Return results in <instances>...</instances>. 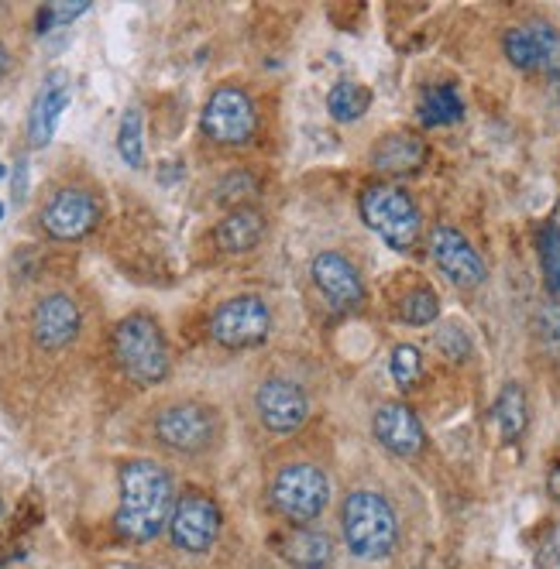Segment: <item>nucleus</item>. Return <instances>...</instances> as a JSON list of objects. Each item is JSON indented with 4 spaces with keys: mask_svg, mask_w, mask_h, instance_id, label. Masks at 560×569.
Returning <instances> with one entry per match:
<instances>
[{
    "mask_svg": "<svg viewBox=\"0 0 560 569\" xmlns=\"http://www.w3.org/2000/svg\"><path fill=\"white\" fill-rule=\"evenodd\" d=\"M361 217L395 251H409L419 237V209L400 185H368L361 193Z\"/></svg>",
    "mask_w": 560,
    "mask_h": 569,
    "instance_id": "4",
    "label": "nucleus"
},
{
    "mask_svg": "<svg viewBox=\"0 0 560 569\" xmlns=\"http://www.w3.org/2000/svg\"><path fill=\"white\" fill-rule=\"evenodd\" d=\"M547 491H550L553 501H560V463L550 470V477H547Z\"/></svg>",
    "mask_w": 560,
    "mask_h": 569,
    "instance_id": "32",
    "label": "nucleus"
},
{
    "mask_svg": "<svg viewBox=\"0 0 560 569\" xmlns=\"http://www.w3.org/2000/svg\"><path fill=\"white\" fill-rule=\"evenodd\" d=\"M547 559H553V562H560V525L550 532V538H547Z\"/></svg>",
    "mask_w": 560,
    "mask_h": 569,
    "instance_id": "31",
    "label": "nucleus"
},
{
    "mask_svg": "<svg viewBox=\"0 0 560 569\" xmlns=\"http://www.w3.org/2000/svg\"><path fill=\"white\" fill-rule=\"evenodd\" d=\"M172 514V481L152 460H131L121 467V505L114 525L131 542H152Z\"/></svg>",
    "mask_w": 560,
    "mask_h": 569,
    "instance_id": "1",
    "label": "nucleus"
},
{
    "mask_svg": "<svg viewBox=\"0 0 560 569\" xmlns=\"http://www.w3.org/2000/svg\"><path fill=\"white\" fill-rule=\"evenodd\" d=\"M344 538L352 545V553L361 559H385L392 556L395 542H400V525L382 494L355 491L347 494L344 511H341Z\"/></svg>",
    "mask_w": 560,
    "mask_h": 569,
    "instance_id": "2",
    "label": "nucleus"
},
{
    "mask_svg": "<svg viewBox=\"0 0 560 569\" xmlns=\"http://www.w3.org/2000/svg\"><path fill=\"white\" fill-rule=\"evenodd\" d=\"M529 32L536 38V52H540V69L560 73V35L547 25V21H533Z\"/></svg>",
    "mask_w": 560,
    "mask_h": 569,
    "instance_id": "28",
    "label": "nucleus"
},
{
    "mask_svg": "<svg viewBox=\"0 0 560 569\" xmlns=\"http://www.w3.org/2000/svg\"><path fill=\"white\" fill-rule=\"evenodd\" d=\"M419 374H424V358H419V350L409 347V343L395 347L392 350V377H395V385L413 388L419 382Z\"/></svg>",
    "mask_w": 560,
    "mask_h": 569,
    "instance_id": "27",
    "label": "nucleus"
},
{
    "mask_svg": "<svg viewBox=\"0 0 560 569\" xmlns=\"http://www.w3.org/2000/svg\"><path fill=\"white\" fill-rule=\"evenodd\" d=\"M371 165L385 175H413L427 165V145L424 137H416L409 131L389 134L379 141V148L371 152Z\"/></svg>",
    "mask_w": 560,
    "mask_h": 569,
    "instance_id": "17",
    "label": "nucleus"
},
{
    "mask_svg": "<svg viewBox=\"0 0 560 569\" xmlns=\"http://www.w3.org/2000/svg\"><path fill=\"white\" fill-rule=\"evenodd\" d=\"M169 532L182 553H206L221 535V511L203 494H182L172 511Z\"/></svg>",
    "mask_w": 560,
    "mask_h": 569,
    "instance_id": "9",
    "label": "nucleus"
},
{
    "mask_svg": "<svg viewBox=\"0 0 560 569\" xmlns=\"http://www.w3.org/2000/svg\"><path fill=\"white\" fill-rule=\"evenodd\" d=\"M203 131L217 145H245L254 134V107L238 86H221L203 107Z\"/></svg>",
    "mask_w": 560,
    "mask_h": 569,
    "instance_id": "8",
    "label": "nucleus"
},
{
    "mask_svg": "<svg viewBox=\"0 0 560 569\" xmlns=\"http://www.w3.org/2000/svg\"><path fill=\"white\" fill-rule=\"evenodd\" d=\"M0 220H4V206H0Z\"/></svg>",
    "mask_w": 560,
    "mask_h": 569,
    "instance_id": "34",
    "label": "nucleus"
},
{
    "mask_svg": "<svg viewBox=\"0 0 560 569\" xmlns=\"http://www.w3.org/2000/svg\"><path fill=\"white\" fill-rule=\"evenodd\" d=\"M90 4L86 0H73V4H49V14H52V25H69L73 17H80Z\"/></svg>",
    "mask_w": 560,
    "mask_h": 569,
    "instance_id": "30",
    "label": "nucleus"
},
{
    "mask_svg": "<svg viewBox=\"0 0 560 569\" xmlns=\"http://www.w3.org/2000/svg\"><path fill=\"white\" fill-rule=\"evenodd\" d=\"M269 329H272V316H269V305L259 295L227 299L214 313V319H210V334H214V340L230 350H248V347L265 343Z\"/></svg>",
    "mask_w": 560,
    "mask_h": 569,
    "instance_id": "6",
    "label": "nucleus"
},
{
    "mask_svg": "<svg viewBox=\"0 0 560 569\" xmlns=\"http://www.w3.org/2000/svg\"><path fill=\"white\" fill-rule=\"evenodd\" d=\"M0 508H4V505H0Z\"/></svg>",
    "mask_w": 560,
    "mask_h": 569,
    "instance_id": "36",
    "label": "nucleus"
},
{
    "mask_svg": "<svg viewBox=\"0 0 560 569\" xmlns=\"http://www.w3.org/2000/svg\"><path fill=\"white\" fill-rule=\"evenodd\" d=\"M80 305L56 292V295H45L38 305H35V316H32V337L38 347L45 350H62L76 340L80 334Z\"/></svg>",
    "mask_w": 560,
    "mask_h": 569,
    "instance_id": "13",
    "label": "nucleus"
},
{
    "mask_svg": "<svg viewBox=\"0 0 560 569\" xmlns=\"http://www.w3.org/2000/svg\"><path fill=\"white\" fill-rule=\"evenodd\" d=\"M430 254L437 261V268L448 275L451 281L464 284V289H475V284L485 281V265H481L478 251L464 241V233H457L454 227H448V223L433 227Z\"/></svg>",
    "mask_w": 560,
    "mask_h": 569,
    "instance_id": "11",
    "label": "nucleus"
},
{
    "mask_svg": "<svg viewBox=\"0 0 560 569\" xmlns=\"http://www.w3.org/2000/svg\"><path fill=\"white\" fill-rule=\"evenodd\" d=\"M278 553L293 569H323L331 562V538L317 529H289L278 538Z\"/></svg>",
    "mask_w": 560,
    "mask_h": 569,
    "instance_id": "18",
    "label": "nucleus"
},
{
    "mask_svg": "<svg viewBox=\"0 0 560 569\" xmlns=\"http://www.w3.org/2000/svg\"><path fill=\"white\" fill-rule=\"evenodd\" d=\"M118 152L128 165L134 169H142L145 165V145H142V110L131 107L121 121V131H118Z\"/></svg>",
    "mask_w": 560,
    "mask_h": 569,
    "instance_id": "23",
    "label": "nucleus"
},
{
    "mask_svg": "<svg viewBox=\"0 0 560 569\" xmlns=\"http://www.w3.org/2000/svg\"><path fill=\"white\" fill-rule=\"evenodd\" d=\"M8 69H11V56H8V49H0V80L8 76Z\"/></svg>",
    "mask_w": 560,
    "mask_h": 569,
    "instance_id": "33",
    "label": "nucleus"
},
{
    "mask_svg": "<svg viewBox=\"0 0 560 569\" xmlns=\"http://www.w3.org/2000/svg\"><path fill=\"white\" fill-rule=\"evenodd\" d=\"M496 422H499L505 443L523 436V429H526V395H523L520 385H505L502 388V395L496 401Z\"/></svg>",
    "mask_w": 560,
    "mask_h": 569,
    "instance_id": "22",
    "label": "nucleus"
},
{
    "mask_svg": "<svg viewBox=\"0 0 560 569\" xmlns=\"http://www.w3.org/2000/svg\"><path fill=\"white\" fill-rule=\"evenodd\" d=\"M368 107H371V93L361 83H337L331 89V97H326V110H331V117L341 124L358 121V117L368 113Z\"/></svg>",
    "mask_w": 560,
    "mask_h": 569,
    "instance_id": "21",
    "label": "nucleus"
},
{
    "mask_svg": "<svg viewBox=\"0 0 560 569\" xmlns=\"http://www.w3.org/2000/svg\"><path fill=\"white\" fill-rule=\"evenodd\" d=\"M265 237V217L259 209L241 206L235 213H227L217 227V247L227 254H245Z\"/></svg>",
    "mask_w": 560,
    "mask_h": 569,
    "instance_id": "19",
    "label": "nucleus"
},
{
    "mask_svg": "<svg viewBox=\"0 0 560 569\" xmlns=\"http://www.w3.org/2000/svg\"><path fill=\"white\" fill-rule=\"evenodd\" d=\"M540 337L550 347H560V302H550L540 310Z\"/></svg>",
    "mask_w": 560,
    "mask_h": 569,
    "instance_id": "29",
    "label": "nucleus"
},
{
    "mask_svg": "<svg viewBox=\"0 0 560 569\" xmlns=\"http://www.w3.org/2000/svg\"><path fill=\"white\" fill-rule=\"evenodd\" d=\"M272 501L286 521H313L326 508V501H331L326 473L313 463L283 467L272 484Z\"/></svg>",
    "mask_w": 560,
    "mask_h": 569,
    "instance_id": "5",
    "label": "nucleus"
},
{
    "mask_svg": "<svg viewBox=\"0 0 560 569\" xmlns=\"http://www.w3.org/2000/svg\"><path fill=\"white\" fill-rule=\"evenodd\" d=\"M100 220L97 199L83 189H59V193L45 203L41 209V227L56 241H80Z\"/></svg>",
    "mask_w": 560,
    "mask_h": 569,
    "instance_id": "10",
    "label": "nucleus"
},
{
    "mask_svg": "<svg viewBox=\"0 0 560 569\" xmlns=\"http://www.w3.org/2000/svg\"><path fill=\"white\" fill-rule=\"evenodd\" d=\"M0 175H4V165H0Z\"/></svg>",
    "mask_w": 560,
    "mask_h": 569,
    "instance_id": "35",
    "label": "nucleus"
},
{
    "mask_svg": "<svg viewBox=\"0 0 560 569\" xmlns=\"http://www.w3.org/2000/svg\"><path fill=\"white\" fill-rule=\"evenodd\" d=\"M310 271H313L317 289L331 299L337 310H352V305H358L365 299L361 275H358V268L344 254H337V251L317 254Z\"/></svg>",
    "mask_w": 560,
    "mask_h": 569,
    "instance_id": "14",
    "label": "nucleus"
},
{
    "mask_svg": "<svg viewBox=\"0 0 560 569\" xmlns=\"http://www.w3.org/2000/svg\"><path fill=\"white\" fill-rule=\"evenodd\" d=\"M419 121L427 128H443V124H454L461 121L464 113V104L457 97L454 86H430L424 97H419Z\"/></svg>",
    "mask_w": 560,
    "mask_h": 569,
    "instance_id": "20",
    "label": "nucleus"
},
{
    "mask_svg": "<svg viewBox=\"0 0 560 569\" xmlns=\"http://www.w3.org/2000/svg\"><path fill=\"white\" fill-rule=\"evenodd\" d=\"M114 358L138 385H158L169 374V347L152 316L134 313L114 329Z\"/></svg>",
    "mask_w": 560,
    "mask_h": 569,
    "instance_id": "3",
    "label": "nucleus"
},
{
    "mask_svg": "<svg viewBox=\"0 0 560 569\" xmlns=\"http://www.w3.org/2000/svg\"><path fill=\"white\" fill-rule=\"evenodd\" d=\"M254 409H259V419L272 433H296L310 415V401L299 391V385L272 377V382H265L259 395H254Z\"/></svg>",
    "mask_w": 560,
    "mask_h": 569,
    "instance_id": "12",
    "label": "nucleus"
},
{
    "mask_svg": "<svg viewBox=\"0 0 560 569\" xmlns=\"http://www.w3.org/2000/svg\"><path fill=\"white\" fill-rule=\"evenodd\" d=\"M437 313H440V299H437L430 289H413V292L400 302V316H403V323H409V326H427V323L437 319Z\"/></svg>",
    "mask_w": 560,
    "mask_h": 569,
    "instance_id": "26",
    "label": "nucleus"
},
{
    "mask_svg": "<svg viewBox=\"0 0 560 569\" xmlns=\"http://www.w3.org/2000/svg\"><path fill=\"white\" fill-rule=\"evenodd\" d=\"M217 419L200 401H176L155 415V436L176 453H203L214 443Z\"/></svg>",
    "mask_w": 560,
    "mask_h": 569,
    "instance_id": "7",
    "label": "nucleus"
},
{
    "mask_svg": "<svg viewBox=\"0 0 560 569\" xmlns=\"http://www.w3.org/2000/svg\"><path fill=\"white\" fill-rule=\"evenodd\" d=\"M371 429H376V439L389 449L395 457H416L419 449L427 446V433L419 419L413 415V409L400 405V401H389L376 412V422H371Z\"/></svg>",
    "mask_w": 560,
    "mask_h": 569,
    "instance_id": "15",
    "label": "nucleus"
},
{
    "mask_svg": "<svg viewBox=\"0 0 560 569\" xmlns=\"http://www.w3.org/2000/svg\"><path fill=\"white\" fill-rule=\"evenodd\" d=\"M69 107V76L62 69H52L49 76H45L38 97L32 104V121H28V137L35 148H45L56 134V124L62 110Z\"/></svg>",
    "mask_w": 560,
    "mask_h": 569,
    "instance_id": "16",
    "label": "nucleus"
},
{
    "mask_svg": "<svg viewBox=\"0 0 560 569\" xmlns=\"http://www.w3.org/2000/svg\"><path fill=\"white\" fill-rule=\"evenodd\" d=\"M540 265H544L553 302H560V227L557 223H547L540 230Z\"/></svg>",
    "mask_w": 560,
    "mask_h": 569,
    "instance_id": "24",
    "label": "nucleus"
},
{
    "mask_svg": "<svg viewBox=\"0 0 560 569\" xmlns=\"http://www.w3.org/2000/svg\"><path fill=\"white\" fill-rule=\"evenodd\" d=\"M505 56L516 69H526V73L529 69H540V52H536V38H533L529 25L505 32Z\"/></svg>",
    "mask_w": 560,
    "mask_h": 569,
    "instance_id": "25",
    "label": "nucleus"
}]
</instances>
